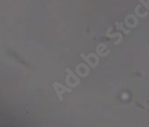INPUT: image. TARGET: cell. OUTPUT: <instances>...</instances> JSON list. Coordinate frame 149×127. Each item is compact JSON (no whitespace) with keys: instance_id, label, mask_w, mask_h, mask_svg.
Wrapping results in <instances>:
<instances>
[{"instance_id":"7a4b0ae2","label":"cell","mask_w":149,"mask_h":127,"mask_svg":"<svg viewBox=\"0 0 149 127\" xmlns=\"http://www.w3.org/2000/svg\"><path fill=\"white\" fill-rule=\"evenodd\" d=\"M125 25L129 28H135L138 25V20L136 15H129L125 18Z\"/></svg>"},{"instance_id":"52a82bcc","label":"cell","mask_w":149,"mask_h":127,"mask_svg":"<svg viewBox=\"0 0 149 127\" xmlns=\"http://www.w3.org/2000/svg\"><path fill=\"white\" fill-rule=\"evenodd\" d=\"M146 3H147V4L149 5V0H146Z\"/></svg>"},{"instance_id":"277c9868","label":"cell","mask_w":149,"mask_h":127,"mask_svg":"<svg viewBox=\"0 0 149 127\" xmlns=\"http://www.w3.org/2000/svg\"><path fill=\"white\" fill-rule=\"evenodd\" d=\"M116 25H117V28H118L119 30H120V31H122L123 33L125 34H129L130 32L129 31V30H126L123 26H122V25H123V23L122 22H120V23H119V22H116V24H115Z\"/></svg>"},{"instance_id":"5b68a950","label":"cell","mask_w":149,"mask_h":127,"mask_svg":"<svg viewBox=\"0 0 149 127\" xmlns=\"http://www.w3.org/2000/svg\"><path fill=\"white\" fill-rule=\"evenodd\" d=\"M107 36L110 37V38H113V37H116V36H119L122 40V34L120 33H117V34H110L108 32H107Z\"/></svg>"},{"instance_id":"6da1fadb","label":"cell","mask_w":149,"mask_h":127,"mask_svg":"<svg viewBox=\"0 0 149 127\" xmlns=\"http://www.w3.org/2000/svg\"><path fill=\"white\" fill-rule=\"evenodd\" d=\"M54 84L60 88V89H58L57 87H53V88H54V89H55V91H56V93H57V95H58V98H59L60 101L63 100V93H65V92L70 93V92H72V89L70 88H68L66 86H63V85H61V84H59L58 82H55Z\"/></svg>"},{"instance_id":"3957f363","label":"cell","mask_w":149,"mask_h":127,"mask_svg":"<svg viewBox=\"0 0 149 127\" xmlns=\"http://www.w3.org/2000/svg\"><path fill=\"white\" fill-rule=\"evenodd\" d=\"M140 6H141V5L140 4H138L136 6V9H135V14H136V15L137 16V18H143V17H146L147 15H148V12H146V13H144V14H140V12L138 11V10L140 9Z\"/></svg>"},{"instance_id":"8992f818","label":"cell","mask_w":149,"mask_h":127,"mask_svg":"<svg viewBox=\"0 0 149 127\" xmlns=\"http://www.w3.org/2000/svg\"><path fill=\"white\" fill-rule=\"evenodd\" d=\"M138 1H139V2H140V3L145 6V8L147 10L148 12H149V5L146 3V1H145V0H138Z\"/></svg>"}]
</instances>
